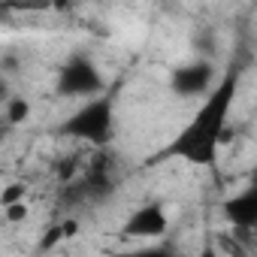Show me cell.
<instances>
[{
	"label": "cell",
	"mask_w": 257,
	"mask_h": 257,
	"mask_svg": "<svg viewBox=\"0 0 257 257\" xmlns=\"http://www.w3.org/2000/svg\"><path fill=\"white\" fill-rule=\"evenodd\" d=\"M230 82L221 88V94L212 97V103L197 115V121L188 127V134L179 146V152H185L194 164H209L212 155H215V143H218V134H221V124H224V106H227V97H230Z\"/></svg>",
	"instance_id": "cell-1"
},
{
	"label": "cell",
	"mask_w": 257,
	"mask_h": 257,
	"mask_svg": "<svg viewBox=\"0 0 257 257\" xmlns=\"http://www.w3.org/2000/svg\"><path fill=\"white\" fill-rule=\"evenodd\" d=\"M109 124H112L109 106H106V103H91L88 109H82V112L73 118L70 131H76V134L85 137V140H103V134L109 131Z\"/></svg>",
	"instance_id": "cell-2"
},
{
	"label": "cell",
	"mask_w": 257,
	"mask_h": 257,
	"mask_svg": "<svg viewBox=\"0 0 257 257\" xmlns=\"http://www.w3.org/2000/svg\"><path fill=\"white\" fill-rule=\"evenodd\" d=\"M209 82H212V67L209 64H185L173 76V91L185 94V97H194V94H203L209 88Z\"/></svg>",
	"instance_id": "cell-3"
},
{
	"label": "cell",
	"mask_w": 257,
	"mask_h": 257,
	"mask_svg": "<svg viewBox=\"0 0 257 257\" xmlns=\"http://www.w3.org/2000/svg\"><path fill=\"white\" fill-rule=\"evenodd\" d=\"M97 85H100V79H97L94 67L85 61H73L61 73V91H67V94H88Z\"/></svg>",
	"instance_id": "cell-4"
},
{
	"label": "cell",
	"mask_w": 257,
	"mask_h": 257,
	"mask_svg": "<svg viewBox=\"0 0 257 257\" xmlns=\"http://www.w3.org/2000/svg\"><path fill=\"white\" fill-rule=\"evenodd\" d=\"M164 230H167V215H164L161 206L140 209L131 218V224H127V233H131V236H161Z\"/></svg>",
	"instance_id": "cell-5"
},
{
	"label": "cell",
	"mask_w": 257,
	"mask_h": 257,
	"mask_svg": "<svg viewBox=\"0 0 257 257\" xmlns=\"http://www.w3.org/2000/svg\"><path fill=\"white\" fill-rule=\"evenodd\" d=\"M230 218L236 221V224H254V194L248 191L242 200H236V203H230Z\"/></svg>",
	"instance_id": "cell-6"
},
{
	"label": "cell",
	"mask_w": 257,
	"mask_h": 257,
	"mask_svg": "<svg viewBox=\"0 0 257 257\" xmlns=\"http://www.w3.org/2000/svg\"><path fill=\"white\" fill-rule=\"evenodd\" d=\"M31 100L25 97H7V121L10 124H25L31 118Z\"/></svg>",
	"instance_id": "cell-7"
},
{
	"label": "cell",
	"mask_w": 257,
	"mask_h": 257,
	"mask_svg": "<svg viewBox=\"0 0 257 257\" xmlns=\"http://www.w3.org/2000/svg\"><path fill=\"white\" fill-rule=\"evenodd\" d=\"M0 212H4V221L7 224H25L31 218V206H28V197L25 200H16L10 206H0Z\"/></svg>",
	"instance_id": "cell-8"
},
{
	"label": "cell",
	"mask_w": 257,
	"mask_h": 257,
	"mask_svg": "<svg viewBox=\"0 0 257 257\" xmlns=\"http://www.w3.org/2000/svg\"><path fill=\"white\" fill-rule=\"evenodd\" d=\"M25 197H28V185L25 182H10V185L0 188V206H10V203L25 200Z\"/></svg>",
	"instance_id": "cell-9"
}]
</instances>
